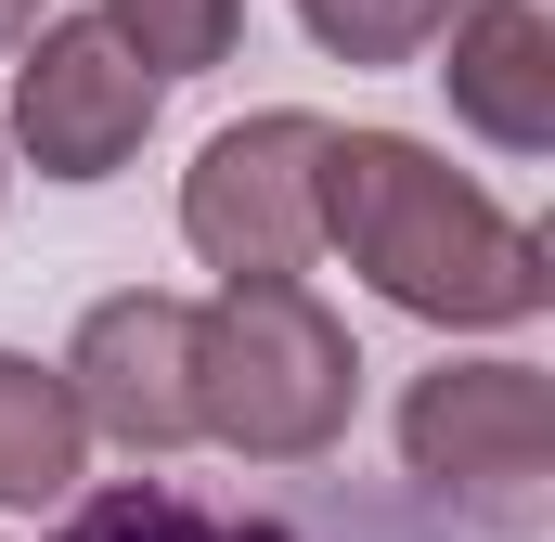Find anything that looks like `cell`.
<instances>
[{
  "label": "cell",
  "mask_w": 555,
  "mask_h": 542,
  "mask_svg": "<svg viewBox=\"0 0 555 542\" xmlns=\"http://www.w3.org/2000/svg\"><path fill=\"white\" fill-rule=\"evenodd\" d=\"M323 246L362 271L388 310L452 323V336H491V323H530L555 297L543 233L517 207H491L465 168H439L414 130H323Z\"/></svg>",
  "instance_id": "6da1fadb"
},
{
  "label": "cell",
  "mask_w": 555,
  "mask_h": 542,
  "mask_svg": "<svg viewBox=\"0 0 555 542\" xmlns=\"http://www.w3.org/2000/svg\"><path fill=\"white\" fill-rule=\"evenodd\" d=\"M362 401V349L310 284H220L194 310V426L259 452V465H310L349 439Z\"/></svg>",
  "instance_id": "7a4b0ae2"
},
{
  "label": "cell",
  "mask_w": 555,
  "mask_h": 542,
  "mask_svg": "<svg viewBox=\"0 0 555 542\" xmlns=\"http://www.w3.org/2000/svg\"><path fill=\"white\" fill-rule=\"evenodd\" d=\"M310 181H323V117H297V104L233 117V130L181 168V246L220 271V284H297V271L323 259Z\"/></svg>",
  "instance_id": "3957f363"
},
{
  "label": "cell",
  "mask_w": 555,
  "mask_h": 542,
  "mask_svg": "<svg viewBox=\"0 0 555 542\" xmlns=\"http://www.w3.org/2000/svg\"><path fill=\"white\" fill-rule=\"evenodd\" d=\"M168 104V78H142V52L104 26V13H52L26 52H13V155L39 181H117Z\"/></svg>",
  "instance_id": "277c9868"
},
{
  "label": "cell",
  "mask_w": 555,
  "mask_h": 542,
  "mask_svg": "<svg viewBox=\"0 0 555 542\" xmlns=\"http://www.w3.org/2000/svg\"><path fill=\"white\" fill-rule=\"evenodd\" d=\"M401 465L452 504H530L555 478V375L543 362H439V375H414Z\"/></svg>",
  "instance_id": "5b68a950"
},
{
  "label": "cell",
  "mask_w": 555,
  "mask_h": 542,
  "mask_svg": "<svg viewBox=\"0 0 555 542\" xmlns=\"http://www.w3.org/2000/svg\"><path fill=\"white\" fill-rule=\"evenodd\" d=\"M65 401L78 426H104V439H130V452H181V439H207L194 426V297H91V323H78V349H65Z\"/></svg>",
  "instance_id": "8992f818"
},
{
  "label": "cell",
  "mask_w": 555,
  "mask_h": 542,
  "mask_svg": "<svg viewBox=\"0 0 555 542\" xmlns=\"http://www.w3.org/2000/svg\"><path fill=\"white\" fill-rule=\"evenodd\" d=\"M439 39H452V65H439L452 117L504 155H555V13L543 0H465Z\"/></svg>",
  "instance_id": "52a82bcc"
},
{
  "label": "cell",
  "mask_w": 555,
  "mask_h": 542,
  "mask_svg": "<svg viewBox=\"0 0 555 542\" xmlns=\"http://www.w3.org/2000/svg\"><path fill=\"white\" fill-rule=\"evenodd\" d=\"M78 465H91V426L65 401V375L0 349V504H78Z\"/></svg>",
  "instance_id": "ba28073f"
},
{
  "label": "cell",
  "mask_w": 555,
  "mask_h": 542,
  "mask_svg": "<svg viewBox=\"0 0 555 542\" xmlns=\"http://www.w3.org/2000/svg\"><path fill=\"white\" fill-rule=\"evenodd\" d=\"M52 542H297L284 517H220L194 491H155V478H117V491H78Z\"/></svg>",
  "instance_id": "9c48e42d"
},
{
  "label": "cell",
  "mask_w": 555,
  "mask_h": 542,
  "mask_svg": "<svg viewBox=\"0 0 555 542\" xmlns=\"http://www.w3.org/2000/svg\"><path fill=\"white\" fill-rule=\"evenodd\" d=\"M104 26L142 52V78H207L246 26V0H104Z\"/></svg>",
  "instance_id": "30bf717a"
},
{
  "label": "cell",
  "mask_w": 555,
  "mask_h": 542,
  "mask_svg": "<svg viewBox=\"0 0 555 542\" xmlns=\"http://www.w3.org/2000/svg\"><path fill=\"white\" fill-rule=\"evenodd\" d=\"M452 13H465V0H297V26H310L336 65H414V52H439Z\"/></svg>",
  "instance_id": "8fae6325"
},
{
  "label": "cell",
  "mask_w": 555,
  "mask_h": 542,
  "mask_svg": "<svg viewBox=\"0 0 555 542\" xmlns=\"http://www.w3.org/2000/svg\"><path fill=\"white\" fill-rule=\"evenodd\" d=\"M39 26H52V0H0V65H13V52H26Z\"/></svg>",
  "instance_id": "7c38bea8"
},
{
  "label": "cell",
  "mask_w": 555,
  "mask_h": 542,
  "mask_svg": "<svg viewBox=\"0 0 555 542\" xmlns=\"http://www.w3.org/2000/svg\"><path fill=\"white\" fill-rule=\"evenodd\" d=\"M0 194H13V142H0Z\"/></svg>",
  "instance_id": "4fadbf2b"
}]
</instances>
